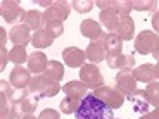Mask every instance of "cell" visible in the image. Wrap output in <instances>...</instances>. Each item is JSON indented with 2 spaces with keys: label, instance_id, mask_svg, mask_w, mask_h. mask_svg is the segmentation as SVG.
Segmentation results:
<instances>
[{
  "label": "cell",
  "instance_id": "obj_19",
  "mask_svg": "<svg viewBox=\"0 0 159 119\" xmlns=\"http://www.w3.org/2000/svg\"><path fill=\"white\" fill-rule=\"evenodd\" d=\"M133 76H135L137 81H142V83H152L156 79V66L152 64H142L139 68L133 69Z\"/></svg>",
  "mask_w": 159,
  "mask_h": 119
},
{
  "label": "cell",
  "instance_id": "obj_36",
  "mask_svg": "<svg viewBox=\"0 0 159 119\" xmlns=\"http://www.w3.org/2000/svg\"><path fill=\"white\" fill-rule=\"evenodd\" d=\"M9 60V54H7V48L5 47H0V71L5 69V64Z\"/></svg>",
  "mask_w": 159,
  "mask_h": 119
},
{
  "label": "cell",
  "instance_id": "obj_7",
  "mask_svg": "<svg viewBox=\"0 0 159 119\" xmlns=\"http://www.w3.org/2000/svg\"><path fill=\"white\" fill-rule=\"evenodd\" d=\"M71 14V5L64 0L59 2H54L48 9H45L43 12V19L45 23H50V21H66Z\"/></svg>",
  "mask_w": 159,
  "mask_h": 119
},
{
  "label": "cell",
  "instance_id": "obj_23",
  "mask_svg": "<svg viewBox=\"0 0 159 119\" xmlns=\"http://www.w3.org/2000/svg\"><path fill=\"white\" fill-rule=\"evenodd\" d=\"M52 43H54V38H52L45 29L35 31V35L31 36V45L35 48H48Z\"/></svg>",
  "mask_w": 159,
  "mask_h": 119
},
{
  "label": "cell",
  "instance_id": "obj_25",
  "mask_svg": "<svg viewBox=\"0 0 159 119\" xmlns=\"http://www.w3.org/2000/svg\"><path fill=\"white\" fill-rule=\"evenodd\" d=\"M80 105H81V99H76V97H66L59 104L62 114H75L80 109Z\"/></svg>",
  "mask_w": 159,
  "mask_h": 119
},
{
  "label": "cell",
  "instance_id": "obj_8",
  "mask_svg": "<svg viewBox=\"0 0 159 119\" xmlns=\"http://www.w3.org/2000/svg\"><path fill=\"white\" fill-rule=\"evenodd\" d=\"M0 12H2V17L7 23H12V24L24 21V14H26L23 11V7L17 2H14V0H4L0 4Z\"/></svg>",
  "mask_w": 159,
  "mask_h": 119
},
{
  "label": "cell",
  "instance_id": "obj_28",
  "mask_svg": "<svg viewBox=\"0 0 159 119\" xmlns=\"http://www.w3.org/2000/svg\"><path fill=\"white\" fill-rule=\"evenodd\" d=\"M112 9L116 11V14L119 17H128L130 12L133 11V2L131 0H114Z\"/></svg>",
  "mask_w": 159,
  "mask_h": 119
},
{
  "label": "cell",
  "instance_id": "obj_17",
  "mask_svg": "<svg viewBox=\"0 0 159 119\" xmlns=\"http://www.w3.org/2000/svg\"><path fill=\"white\" fill-rule=\"evenodd\" d=\"M114 31H116V35L121 38V42H123V40H131L133 38V33H135V23H133V19H131L130 16L119 17L118 26H116Z\"/></svg>",
  "mask_w": 159,
  "mask_h": 119
},
{
  "label": "cell",
  "instance_id": "obj_37",
  "mask_svg": "<svg viewBox=\"0 0 159 119\" xmlns=\"http://www.w3.org/2000/svg\"><path fill=\"white\" fill-rule=\"evenodd\" d=\"M95 5H97V7H100L102 11H106V9H112L114 2H111V0H97Z\"/></svg>",
  "mask_w": 159,
  "mask_h": 119
},
{
  "label": "cell",
  "instance_id": "obj_6",
  "mask_svg": "<svg viewBox=\"0 0 159 119\" xmlns=\"http://www.w3.org/2000/svg\"><path fill=\"white\" fill-rule=\"evenodd\" d=\"M116 90L123 97H131L137 91V79L131 69L118 73V76H116Z\"/></svg>",
  "mask_w": 159,
  "mask_h": 119
},
{
  "label": "cell",
  "instance_id": "obj_38",
  "mask_svg": "<svg viewBox=\"0 0 159 119\" xmlns=\"http://www.w3.org/2000/svg\"><path fill=\"white\" fill-rule=\"evenodd\" d=\"M151 23H152V28H154V33H159V11H156L152 14Z\"/></svg>",
  "mask_w": 159,
  "mask_h": 119
},
{
  "label": "cell",
  "instance_id": "obj_44",
  "mask_svg": "<svg viewBox=\"0 0 159 119\" xmlns=\"http://www.w3.org/2000/svg\"><path fill=\"white\" fill-rule=\"evenodd\" d=\"M156 79H157V81H159V64H157V66H156Z\"/></svg>",
  "mask_w": 159,
  "mask_h": 119
},
{
  "label": "cell",
  "instance_id": "obj_24",
  "mask_svg": "<svg viewBox=\"0 0 159 119\" xmlns=\"http://www.w3.org/2000/svg\"><path fill=\"white\" fill-rule=\"evenodd\" d=\"M43 74L47 76V78L54 79V81H61V79L64 78V66L59 60H50Z\"/></svg>",
  "mask_w": 159,
  "mask_h": 119
},
{
  "label": "cell",
  "instance_id": "obj_16",
  "mask_svg": "<svg viewBox=\"0 0 159 119\" xmlns=\"http://www.w3.org/2000/svg\"><path fill=\"white\" fill-rule=\"evenodd\" d=\"M87 59L90 60L92 64L95 62H102V60H106V57H107V52H106V48H104V43L102 40H97V42H90L87 47Z\"/></svg>",
  "mask_w": 159,
  "mask_h": 119
},
{
  "label": "cell",
  "instance_id": "obj_22",
  "mask_svg": "<svg viewBox=\"0 0 159 119\" xmlns=\"http://www.w3.org/2000/svg\"><path fill=\"white\" fill-rule=\"evenodd\" d=\"M99 21L109 29V31H112V29H116V26H118L119 17H118V14H116L114 9H106V11H100Z\"/></svg>",
  "mask_w": 159,
  "mask_h": 119
},
{
  "label": "cell",
  "instance_id": "obj_27",
  "mask_svg": "<svg viewBox=\"0 0 159 119\" xmlns=\"http://www.w3.org/2000/svg\"><path fill=\"white\" fill-rule=\"evenodd\" d=\"M28 54H26V48L24 47H14L9 50V60L11 62H14L16 66H21V64H24L26 60H28Z\"/></svg>",
  "mask_w": 159,
  "mask_h": 119
},
{
  "label": "cell",
  "instance_id": "obj_5",
  "mask_svg": "<svg viewBox=\"0 0 159 119\" xmlns=\"http://www.w3.org/2000/svg\"><path fill=\"white\" fill-rule=\"evenodd\" d=\"M159 42V36L156 35L154 31H149V29H143V31L139 33V36H135V50L142 55H149L152 54Z\"/></svg>",
  "mask_w": 159,
  "mask_h": 119
},
{
  "label": "cell",
  "instance_id": "obj_10",
  "mask_svg": "<svg viewBox=\"0 0 159 119\" xmlns=\"http://www.w3.org/2000/svg\"><path fill=\"white\" fill-rule=\"evenodd\" d=\"M85 59H87V54L78 47H68V48L62 50V60L73 69L75 68H83Z\"/></svg>",
  "mask_w": 159,
  "mask_h": 119
},
{
  "label": "cell",
  "instance_id": "obj_34",
  "mask_svg": "<svg viewBox=\"0 0 159 119\" xmlns=\"http://www.w3.org/2000/svg\"><path fill=\"white\" fill-rule=\"evenodd\" d=\"M93 5H95V2H92V0H75L71 7L80 14H85V12H90L93 9Z\"/></svg>",
  "mask_w": 159,
  "mask_h": 119
},
{
  "label": "cell",
  "instance_id": "obj_45",
  "mask_svg": "<svg viewBox=\"0 0 159 119\" xmlns=\"http://www.w3.org/2000/svg\"><path fill=\"white\" fill-rule=\"evenodd\" d=\"M140 119H149V117H147V116H142V117H140Z\"/></svg>",
  "mask_w": 159,
  "mask_h": 119
},
{
  "label": "cell",
  "instance_id": "obj_15",
  "mask_svg": "<svg viewBox=\"0 0 159 119\" xmlns=\"http://www.w3.org/2000/svg\"><path fill=\"white\" fill-rule=\"evenodd\" d=\"M102 43H104V48L107 52V55H119L123 54V42L119 38L116 33H107V35H102Z\"/></svg>",
  "mask_w": 159,
  "mask_h": 119
},
{
  "label": "cell",
  "instance_id": "obj_20",
  "mask_svg": "<svg viewBox=\"0 0 159 119\" xmlns=\"http://www.w3.org/2000/svg\"><path fill=\"white\" fill-rule=\"evenodd\" d=\"M30 29L33 31H40L45 26V19H43V12L38 11H28L24 14V21H23Z\"/></svg>",
  "mask_w": 159,
  "mask_h": 119
},
{
  "label": "cell",
  "instance_id": "obj_31",
  "mask_svg": "<svg viewBox=\"0 0 159 119\" xmlns=\"http://www.w3.org/2000/svg\"><path fill=\"white\" fill-rule=\"evenodd\" d=\"M28 95H31V90H30V88H23V90H21V88H16V90H12L7 95V99L11 104H21Z\"/></svg>",
  "mask_w": 159,
  "mask_h": 119
},
{
  "label": "cell",
  "instance_id": "obj_30",
  "mask_svg": "<svg viewBox=\"0 0 159 119\" xmlns=\"http://www.w3.org/2000/svg\"><path fill=\"white\" fill-rule=\"evenodd\" d=\"M45 31H47L52 38L62 36V33H64V23H62V21H50V23H45Z\"/></svg>",
  "mask_w": 159,
  "mask_h": 119
},
{
  "label": "cell",
  "instance_id": "obj_35",
  "mask_svg": "<svg viewBox=\"0 0 159 119\" xmlns=\"http://www.w3.org/2000/svg\"><path fill=\"white\" fill-rule=\"evenodd\" d=\"M38 119H61V114L57 111H54V109H45L38 116Z\"/></svg>",
  "mask_w": 159,
  "mask_h": 119
},
{
  "label": "cell",
  "instance_id": "obj_1",
  "mask_svg": "<svg viewBox=\"0 0 159 119\" xmlns=\"http://www.w3.org/2000/svg\"><path fill=\"white\" fill-rule=\"evenodd\" d=\"M75 114H76V119H114L112 109L107 107L93 93H88L81 100V105Z\"/></svg>",
  "mask_w": 159,
  "mask_h": 119
},
{
  "label": "cell",
  "instance_id": "obj_33",
  "mask_svg": "<svg viewBox=\"0 0 159 119\" xmlns=\"http://www.w3.org/2000/svg\"><path fill=\"white\" fill-rule=\"evenodd\" d=\"M0 100H2V107H0V119H16L14 112H12V105H7V95L0 93Z\"/></svg>",
  "mask_w": 159,
  "mask_h": 119
},
{
  "label": "cell",
  "instance_id": "obj_46",
  "mask_svg": "<svg viewBox=\"0 0 159 119\" xmlns=\"http://www.w3.org/2000/svg\"><path fill=\"white\" fill-rule=\"evenodd\" d=\"M114 119H116V117H114Z\"/></svg>",
  "mask_w": 159,
  "mask_h": 119
},
{
  "label": "cell",
  "instance_id": "obj_13",
  "mask_svg": "<svg viewBox=\"0 0 159 119\" xmlns=\"http://www.w3.org/2000/svg\"><path fill=\"white\" fill-rule=\"evenodd\" d=\"M31 73L28 69H24L23 66H16L11 73V85L16 88H30V83H31Z\"/></svg>",
  "mask_w": 159,
  "mask_h": 119
},
{
  "label": "cell",
  "instance_id": "obj_32",
  "mask_svg": "<svg viewBox=\"0 0 159 119\" xmlns=\"http://www.w3.org/2000/svg\"><path fill=\"white\" fill-rule=\"evenodd\" d=\"M156 7H157V2L156 0H133V11L149 12V11H154Z\"/></svg>",
  "mask_w": 159,
  "mask_h": 119
},
{
  "label": "cell",
  "instance_id": "obj_41",
  "mask_svg": "<svg viewBox=\"0 0 159 119\" xmlns=\"http://www.w3.org/2000/svg\"><path fill=\"white\" fill-rule=\"evenodd\" d=\"M5 40H7V33L4 28H0V47H5Z\"/></svg>",
  "mask_w": 159,
  "mask_h": 119
},
{
  "label": "cell",
  "instance_id": "obj_21",
  "mask_svg": "<svg viewBox=\"0 0 159 119\" xmlns=\"http://www.w3.org/2000/svg\"><path fill=\"white\" fill-rule=\"evenodd\" d=\"M131 104H133V111L139 112V114H147L149 111V100L145 99V93H143V90H137L133 95L130 97Z\"/></svg>",
  "mask_w": 159,
  "mask_h": 119
},
{
  "label": "cell",
  "instance_id": "obj_12",
  "mask_svg": "<svg viewBox=\"0 0 159 119\" xmlns=\"http://www.w3.org/2000/svg\"><path fill=\"white\" fill-rule=\"evenodd\" d=\"M48 62H50V60L47 59V55H45L43 52H33L31 55L28 57V71L33 73L35 76L43 74L47 66H48Z\"/></svg>",
  "mask_w": 159,
  "mask_h": 119
},
{
  "label": "cell",
  "instance_id": "obj_9",
  "mask_svg": "<svg viewBox=\"0 0 159 119\" xmlns=\"http://www.w3.org/2000/svg\"><path fill=\"white\" fill-rule=\"evenodd\" d=\"M9 38L14 43V47H26L28 43H31L30 28L26 24H14L12 29L9 31Z\"/></svg>",
  "mask_w": 159,
  "mask_h": 119
},
{
  "label": "cell",
  "instance_id": "obj_4",
  "mask_svg": "<svg viewBox=\"0 0 159 119\" xmlns=\"http://www.w3.org/2000/svg\"><path fill=\"white\" fill-rule=\"evenodd\" d=\"M92 93H93L97 99H100L107 107H111V109H119L121 105H123V102H125V97L121 95L116 88L107 86V85H104V86L93 90Z\"/></svg>",
  "mask_w": 159,
  "mask_h": 119
},
{
  "label": "cell",
  "instance_id": "obj_29",
  "mask_svg": "<svg viewBox=\"0 0 159 119\" xmlns=\"http://www.w3.org/2000/svg\"><path fill=\"white\" fill-rule=\"evenodd\" d=\"M38 95H35V93H31V95H28L26 99L23 100V102L19 104L21 105V111H23V114H33L35 112V109L38 107Z\"/></svg>",
  "mask_w": 159,
  "mask_h": 119
},
{
  "label": "cell",
  "instance_id": "obj_2",
  "mask_svg": "<svg viewBox=\"0 0 159 119\" xmlns=\"http://www.w3.org/2000/svg\"><path fill=\"white\" fill-rule=\"evenodd\" d=\"M30 90H31V93H36L40 99H54L59 91H62V88H61L59 81H54L45 74H38L31 79Z\"/></svg>",
  "mask_w": 159,
  "mask_h": 119
},
{
  "label": "cell",
  "instance_id": "obj_11",
  "mask_svg": "<svg viewBox=\"0 0 159 119\" xmlns=\"http://www.w3.org/2000/svg\"><path fill=\"white\" fill-rule=\"evenodd\" d=\"M109 69H119V71H126L133 69L135 66V57L133 54H119V55H107L106 57Z\"/></svg>",
  "mask_w": 159,
  "mask_h": 119
},
{
  "label": "cell",
  "instance_id": "obj_18",
  "mask_svg": "<svg viewBox=\"0 0 159 119\" xmlns=\"http://www.w3.org/2000/svg\"><path fill=\"white\" fill-rule=\"evenodd\" d=\"M62 91L66 93V97H76V99L83 100L88 95V86L83 81H68V83L62 86Z\"/></svg>",
  "mask_w": 159,
  "mask_h": 119
},
{
  "label": "cell",
  "instance_id": "obj_26",
  "mask_svg": "<svg viewBox=\"0 0 159 119\" xmlns=\"http://www.w3.org/2000/svg\"><path fill=\"white\" fill-rule=\"evenodd\" d=\"M143 93H145V99L149 100V104L157 107L159 105V81L149 83L147 86H145V90H143Z\"/></svg>",
  "mask_w": 159,
  "mask_h": 119
},
{
  "label": "cell",
  "instance_id": "obj_42",
  "mask_svg": "<svg viewBox=\"0 0 159 119\" xmlns=\"http://www.w3.org/2000/svg\"><path fill=\"white\" fill-rule=\"evenodd\" d=\"M152 57H154L156 60H159V42H157V45H156L154 52H152Z\"/></svg>",
  "mask_w": 159,
  "mask_h": 119
},
{
  "label": "cell",
  "instance_id": "obj_14",
  "mask_svg": "<svg viewBox=\"0 0 159 119\" xmlns=\"http://www.w3.org/2000/svg\"><path fill=\"white\" fill-rule=\"evenodd\" d=\"M80 31L85 38H90L92 42H97V40L102 38V28H100V23L93 19H85L80 24Z\"/></svg>",
  "mask_w": 159,
  "mask_h": 119
},
{
  "label": "cell",
  "instance_id": "obj_39",
  "mask_svg": "<svg viewBox=\"0 0 159 119\" xmlns=\"http://www.w3.org/2000/svg\"><path fill=\"white\" fill-rule=\"evenodd\" d=\"M0 88H2V93H5V95H9V93H11V91H12L11 85H9L7 81H4V79L0 81Z\"/></svg>",
  "mask_w": 159,
  "mask_h": 119
},
{
  "label": "cell",
  "instance_id": "obj_40",
  "mask_svg": "<svg viewBox=\"0 0 159 119\" xmlns=\"http://www.w3.org/2000/svg\"><path fill=\"white\" fill-rule=\"evenodd\" d=\"M143 116H147L149 119H159V105L152 112H147V114H143Z\"/></svg>",
  "mask_w": 159,
  "mask_h": 119
},
{
  "label": "cell",
  "instance_id": "obj_3",
  "mask_svg": "<svg viewBox=\"0 0 159 119\" xmlns=\"http://www.w3.org/2000/svg\"><path fill=\"white\" fill-rule=\"evenodd\" d=\"M80 81H83L92 90L104 86V76L95 64H85L83 68L80 69Z\"/></svg>",
  "mask_w": 159,
  "mask_h": 119
},
{
  "label": "cell",
  "instance_id": "obj_43",
  "mask_svg": "<svg viewBox=\"0 0 159 119\" xmlns=\"http://www.w3.org/2000/svg\"><path fill=\"white\" fill-rule=\"evenodd\" d=\"M23 119H38V117H35V116H33V114H26V116H24Z\"/></svg>",
  "mask_w": 159,
  "mask_h": 119
}]
</instances>
